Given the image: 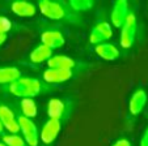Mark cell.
<instances>
[{
	"mask_svg": "<svg viewBox=\"0 0 148 146\" xmlns=\"http://www.w3.org/2000/svg\"><path fill=\"white\" fill-rule=\"evenodd\" d=\"M96 54H97L101 59L108 60V61L115 60V59L119 56L118 48L110 43H101V44H98V46H96Z\"/></svg>",
	"mask_w": 148,
	"mask_h": 146,
	"instance_id": "14",
	"label": "cell"
},
{
	"mask_svg": "<svg viewBox=\"0 0 148 146\" xmlns=\"http://www.w3.org/2000/svg\"><path fill=\"white\" fill-rule=\"evenodd\" d=\"M53 56V50L49 48L45 44H39L38 47H36L30 54V60L33 63H43L45 60H49V59Z\"/></svg>",
	"mask_w": 148,
	"mask_h": 146,
	"instance_id": "15",
	"label": "cell"
},
{
	"mask_svg": "<svg viewBox=\"0 0 148 146\" xmlns=\"http://www.w3.org/2000/svg\"><path fill=\"white\" fill-rule=\"evenodd\" d=\"M0 121L3 124V128L11 132V134H16L20 130L17 119L14 117L13 112L7 106H0Z\"/></svg>",
	"mask_w": 148,
	"mask_h": 146,
	"instance_id": "7",
	"label": "cell"
},
{
	"mask_svg": "<svg viewBox=\"0 0 148 146\" xmlns=\"http://www.w3.org/2000/svg\"><path fill=\"white\" fill-rule=\"evenodd\" d=\"M5 39H7V35H0V47L3 46V43L5 42Z\"/></svg>",
	"mask_w": 148,
	"mask_h": 146,
	"instance_id": "24",
	"label": "cell"
},
{
	"mask_svg": "<svg viewBox=\"0 0 148 146\" xmlns=\"http://www.w3.org/2000/svg\"><path fill=\"white\" fill-rule=\"evenodd\" d=\"M17 123H18L20 130L23 132L25 143H28L29 146H37L38 145V138H39L38 137V130H37L36 124L32 121V119L20 116V117L17 119Z\"/></svg>",
	"mask_w": 148,
	"mask_h": 146,
	"instance_id": "4",
	"label": "cell"
},
{
	"mask_svg": "<svg viewBox=\"0 0 148 146\" xmlns=\"http://www.w3.org/2000/svg\"><path fill=\"white\" fill-rule=\"evenodd\" d=\"M140 146H148V128L145 129L144 134H143L142 140H140Z\"/></svg>",
	"mask_w": 148,
	"mask_h": 146,
	"instance_id": "22",
	"label": "cell"
},
{
	"mask_svg": "<svg viewBox=\"0 0 148 146\" xmlns=\"http://www.w3.org/2000/svg\"><path fill=\"white\" fill-rule=\"evenodd\" d=\"M127 11H129V5H127V1H125V0H118L114 4L112 12V22L115 28H121L123 25L126 17L129 14Z\"/></svg>",
	"mask_w": 148,
	"mask_h": 146,
	"instance_id": "10",
	"label": "cell"
},
{
	"mask_svg": "<svg viewBox=\"0 0 148 146\" xmlns=\"http://www.w3.org/2000/svg\"><path fill=\"white\" fill-rule=\"evenodd\" d=\"M11 9L14 14H17L20 17H32L37 12V8L34 4L29 3V1H21V0L13 1L11 5Z\"/></svg>",
	"mask_w": 148,
	"mask_h": 146,
	"instance_id": "12",
	"label": "cell"
},
{
	"mask_svg": "<svg viewBox=\"0 0 148 146\" xmlns=\"http://www.w3.org/2000/svg\"><path fill=\"white\" fill-rule=\"evenodd\" d=\"M0 146H5V145H4V143H1V142H0Z\"/></svg>",
	"mask_w": 148,
	"mask_h": 146,
	"instance_id": "26",
	"label": "cell"
},
{
	"mask_svg": "<svg viewBox=\"0 0 148 146\" xmlns=\"http://www.w3.org/2000/svg\"><path fill=\"white\" fill-rule=\"evenodd\" d=\"M121 46L123 48H130L134 43L135 33H136V17L134 13H129L123 25L121 26Z\"/></svg>",
	"mask_w": 148,
	"mask_h": 146,
	"instance_id": "2",
	"label": "cell"
},
{
	"mask_svg": "<svg viewBox=\"0 0 148 146\" xmlns=\"http://www.w3.org/2000/svg\"><path fill=\"white\" fill-rule=\"evenodd\" d=\"M147 103V94L144 90H136L132 94L129 103V110L132 115H139Z\"/></svg>",
	"mask_w": 148,
	"mask_h": 146,
	"instance_id": "11",
	"label": "cell"
},
{
	"mask_svg": "<svg viewBox=\"0 0 148 146\" xmlns=\"http://www.w3.org/2000/svg\"><path fill=\"white\" fill-rule=\"evenodd\" d=\"M112 35H113L112 26L108 22H100V24H97L92 29V33L89 35V41H90V43L98 46V44H101L102 42L106 41V39L112 38Z\"/></svg>",
	"mask_w": 148,
	"mask_h": 146,
	"instance_id": "5",
	"label": "cell"
},
{
	"mask_svg": "<svg viewBox=\"0 0 148 146\" xmlns=\"http://www.w3.org/2000/svg\"><path fill=\"white\" fill-rule=\"evenodd\" d=\"M12 28V24L9 21V18L7 17H0V35H7L9 30Z\"/></svg>",
	"mask_w": 148,
	"mask_h": 146,
	"instance_id": "21",
	"label": "cell"
},
{
	"mask_svg": "<svg viewBox=\"0 0 148 146\" xmlns=\"http://www.w3.org/2000/svg\"><path fill=\"white\" fill-rule=\"evenodd\" d=\"M113 146H131V143L127 140H118Z\"/></svg>",
	"mask_w": 148,
	"mask_h": 146,
	"instance_id": "23",
	"label": "cell"
},
{
	"mask_svg": "<svg viewBox=\"0 0 148 146\" xmlns=\"http://www.w3.org/2000/svg\"><path fill=\"white\" fill-rule=\"evenodd\" d=\"M21 77V72L17 68L8 67V68H0V84H12Z\"/></svg>",
	"mask_w": 148,
	"mask_h": 146,
	"instance_id": "17",
	"label": "cell"
},
{
	"mask_svg": "<svg viewBox=\"0 0 148 146\" xmlns=\"http://www.w3.org/2000/svg\"><path fill=\"white\" fill-rule=\"evenodd\" d=\"M92 5L93 3L90 0H71L70 1V7L76 12H84L92 8Z\"/></svg>",
	"mask_w": 148,
	"mask_h": 146,
	"instance_id": "19",
	"label": "cell"
},
{
	"mask_svg": "<svg viewBox=\"0 0 148 146\" xmlns=\"http://www.w3.org/2000/svg\"><path fill=\"white\" fill-rule=\"evenodd\" d=\"M38 9L42 14L51 20H62L64 18L67 12L63 4L58 1H50V0H42L38 3Z\"/></svg>",
	"mask_w": 148,
	"mask_h": 146,
	"instance_id": "3",
	"label": "cell"
},
{
	"mask_svg": "<svg viewBox=\"0 0 148 146\" xmlns=\"http://www.w3.org/2000/svg\"><path fill=\"white\" fill-rule=\"evenodd\" d=\"M20 106H21V111H23L24 117L32 119L34 116H37V105L32 98H23Z\"/></svg>",
	"mask_w": 148,
	"mask_h": 146,
	"instance_id": "18",
	"label": "cell"
},
{
	"mask_svg": "<svg viewBox=\"0 0 148 146\" xmlns=\"http://www.w3.org/2000/svg\"><path fill=\"white\" fill-rule=\"evenodd\" d=\"M3 143L5 146H25V141L23 137L17 134H5L3 136Z\"/></svg>",
	"mask_w": 148,
	"mask_h": 146,
	"instance_id": "20",
	"label": "cell"
},
{
	"mask_svg": "<svg viewBox=\"0 0 148 146\" xmlns=\"http://www.w3.org/2000/svg\"><path fill=\"white\" fill-rule=\"evenodd\" d=\"M47 113L50 116V119L60 120L63 113H64V103L60 99H56V98L50 99V102L47 105Z\"/></svg>",
	"mask_w": 148,
	"mask_h": 146,
	"instance_id": "16",
	"label": "cell"
},
{
	"mask_svg": "<svg viewBox=\"0 0 148 146\" xmlns=\"http://www.w3.org/2000/svg\"><path fill=\"white\" fill-rule=\"evenodd\" d=\"M9 93L21 98H32L42 91V82L36 78H21L8 85Z\"/></svg>",
	"mask_w": 148,
	"mask_h": 146,
	"instance_id": "1",
	"label": "cell"
},
{
	"mask_svg": "<svg viewBox=\"0 0 148 146\" xmlns=\"http://www.w3.org/2000/svg\"><path fill=\"white\" fill-rule=\"evenodd\" d=\"M72 77V71L68 69H46L43 72V80L49 84L66 82Z\"/></svg>",
	"mask_w": 148,
	"mask_h": 146,
	"instance_id": "8",
	"label": "cell"
},
{
	"mask_svg": "<svg viewBox=\"0 0 148 146\" xmlns=\"http://www.w3.org/2000/svg\"><path fill=\"white\" fill-rule=\"evenodd\" d=\"M47 65L50 69H68V71H72V68L75 67V61L68 56L55 55L51 56L47 60Z\"/></svg>",
	"mask_w": 148,
	"mask_h": 146,
	"instance_id": "13",
	"label": "cell"
},
{
	"mask_svg": "<svg viewBox=\"0 0 148 146\" xmlns=\"http://www.w3.org/2000/svg\"><path fill=\"white\" fill-rule=\"evenodd\" d=\"M60 127H62L60 120L50 119V120L43 125V128H42V130H41V136H39L41 141L43 143H47V145L54 142V140L58 137L59 132H60Z\"/></svg>",
	"mask_w": 148,
	"mask_h": 146,
	"instance_id": "6",
	"label": "cell"
},
{
	"mask_svg": "<svg viewBox=\"0 0 148 146\" xmlns=\"http://www.w3.org/2000/svg\"><path fill=\"white\" fill-rule=\"evenodd\" d=\"M0 132H3V124H1V121H0Z\"/></svg>",
	"mask_w": 148,
	"mask_h": 146,
	"instance_id": "25",
	"label": "cell"
},
{
	"mask_svg": "<svg viewBox=\"0 0 148 146\" xmlns=\"http://www.w3.org/2000/svg\"><path fill=\"white\" fill-rule=\"evenodd\" d=\"M41 41H42V44H45V46H47L49 48L54 50V48H59V47L63 46L66 39H64V37L62 35L60 31L46 30L42 33Z\"/></svg>",
	"mask_w": 148,
	"mask_h": 146,
	"instance_id": "9",
	"label": "cell"
}]
</instances>
